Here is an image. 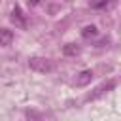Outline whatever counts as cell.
<instances>
[{
    "mask_svg": "<svg viewBox=\"0 0 121 121\" xmlns=\"http://www.w3.org/2000/svg\"><path fill=\"white\" fill-rule=\"evenodd\" d=\"M113 87H115V81H113V79H110V81H108L106 85H100V87L96 89V93H93V95H89V98H87V100H91V98H96V96H100V95H104V93H108V91H110V89H113Z\"/></svg>",
    "mask_w": 121,
    "mask_h": 121,
    "instance_id": "277c9868",
    "label": "cell"
},
{
    "mask_svg": "<svg viewBox=\"0 0 121 121\" xmlns=\"http://www.w3.org/2000/svg\"><path fill=\"white\" fill-rule=\"evenodd\" d=\"M106 4H108V0H100V2H95L93 8H102V6H106Z\"/></svg>",
    "mask_w": 121,
    "mask_h": 121,
    "instance_id": "ba28073f",
    "label": "cell"
},
{
    "mask_svg": "<svg viewBox=\"0 0 121 121\" xmlns=\"http://www.w3.org/2000/svg\"><path fill=\"white\" fill-rule=\"evenodd\" d=\"M98 34V30H96V26L95 25H87L83 30H81V36L85 38V40H89V38H95Z\"/></svg>",
    "mask_w": 121,
    "mask_h": 121,
    "instance_id": "8992f818",
    "label": "cell"
},
{
    "mask_svg": "<svg viewBox=\"0 0 121 121\" xmlns=\"http://www.w3.org/2000/svg\"><path fill=\"white\" fill-rule=\"evenodd\" d=\"M78 53H79V47L78 45H74V43L64 45V55H78Z\"/></svg>",
    "mask_w": 121,
    "mask_h": 121,
    "instance_id": "52a82bcc",
    "label": "cell"
},
{
    "mask_svg": "<svg viewBox=\"0 0 121 121\" xmlns=\"http://www.w3.org/2000/svg\"><path fill=\"white\" fill-rule=\"evenodd\" d=\"M11 21H13L17 26H21V28H25V26H26V21H25L23 11H21V8H19V6H15V8H13V11H11Z\"/></svg>",
    "mask_w": 121,
    "mask_h": 121,
    "instance_id": "7a4b0ae2",
    "label": "cell"
},
{
    "mask_svg": "<svg viewBox=\"0 0 121 121\" xmlns=\"http://www.w3.org/2000/svg\"><path fill=\"white\" fill-rule=\"evenodd\" d=\"M28 66L34 72H40V74H49V72L55 70V62L51 59H43V57H32L28 60Z\"/></svg>",
    "mask_w": 121,
    "mask_h": 121,
    "instance_id": "6da1fadb",
    "label": "cell"
},
{
    "mask_svg": "<svg viewBox=\"0 0 121 121\" xmlns=\"http://www.w3.org/2000/svg\"><path fill=\"white\" fill-rule=\"evenodd\" d=\"M40 2H42V0H28V6H32V8H34V6H38Z\"/></svg>",
    "mask_w": 121,
    "mask_h": 121,
    "instance_id": "9c48e42d",
    "label": "cell"
},
{
    "mask_svg": "<svg viewBox=\"0 0 121 121\" xmlns=\"http://www.w3.org/2000/svg\"><path fill=\"white\" fill-rule=\"evenodd\" d=\"M91 79H93V72H91V70H83V72H79V76L76 78V85H78V87H85V85L91 83Z\"/></svg>",
    "mask_w": 121,
    "mask_h": 121,
    "instance_id": "3957f363",
    "label": "cell"
},
{
    "mask_svg": "<svg viewBox=\"0 0 121 121\" xmlns=\"http://www.w3.org/2000/svg\"><path fill=\"white\" fill-rule=\"evenodd\" d=\"M13 40V32L9 28H0V45H9Z\"/></svg>",
    "mask_w": 121,
    "mask_h": 121,
    "instance_id": "5b68a950",
    "label": "cell"
}]
</instances>
